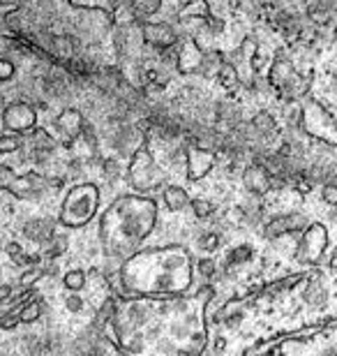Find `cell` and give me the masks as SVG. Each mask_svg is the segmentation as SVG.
Wrapping results in <instances>:
<instances>
[{"instance_id":"1","label":"cell","mask_w":337,"mask_h":356,"mask_svg":"<svg viewBox=\"0 0 337 356\" xmlns=\"http://www.w3.org/2000/svg\"><path fill=\"white\" fill-rule=\"evenodd\" d=\"M116 282L123 296L148 301L188 294L195 284V257L178 243L139 248L118 264Z\"/></svg>"},{"instance_id":"2","label":"cell","mask_w":337,"mask_h":356,"mask_svg":"<svg viewBox=\"0 0 337 356\" xmlns=\"http://www.w3.org/2000/svg\"><path fill=\"white\" fill-rule=\"evenodd\" d=\"M160 222V206L153 195H120L99 213L97 238L106 259L120 264L153 236Z\"/></svg>"},{"instance_id":"3","label":"cell","mask_w":337,"mask_h":356,"mask_svg":"<svg viewBox=\"0 0 337 356\" xmlns=\"http://www.w3.org/2000/svg\"><path fill=\"white\" fill-rule=\"evenodd\" d=\"M102 192L95 183L79 181L65 192L58 211V225L65 229H83L97 218Z\"/></svg>"},{"instance_id":"4","label":"cell","mask_w":337,"mask_h":356,"mask_svg":"<svg viewBox=\"0 0 337 356\" xmlns=\"http://www.w3.org/2000/svg\"><path fill=\"white\" fill-rule=\"evenodd\" d=\"M127 181L139 195H153L155 190H160L164 185V172L157 165L148 148V141L141 144L130 155V165H127Z\"/></svg>"},{"instance_id":"5","label":"cell","mask_w":337,"mask_h":356,"mask_svg":"<svg viewBox=\"0 0 337 356\" xmlns=\"http://www.w3.org/2000/svg\"><path fill=\"white\" fill-rule=\"evenodd\" d=\"M298 125L303 127V132L307 137L319 139L321 144H331L335 146V116L333 111H328L319 99H307V102L300 106V118Z\"/></svg>"},{"instance_id":"6","label":"cell","mask_w":337,"mask_h":356,"mask_svg":"<svg viewBox=\"0 0 337 356\" xmlns=\"http://www.w3.org/2000/svg\"><path fill=\"white\" fill-rule=\"evenodd\" d=\"M331 248V232L324 222H307V227L300 232V238L296 243L293 259L303 266H317L326 257Z\"/></svg>"},{"instance_id":"7","label":"cell","mask_w":337,"mask_h":356,"mask_svg":"<svg viewBox=\"0 0 337 356\" xmlns=\"http://www.w3.org/2000/svg\"><path fill=\"white\" fill-rule=\"evenodd\" d=\"M56 183L58 181H51V178L40 172H24V174L14 176V181L7 185V192H12V195L19 199H26V202H38V199H42V195Z\"/></svg>"},{"instance_id":"8","label":"cell","mask_w":337,"mask_h":356,"mask_svg":"<svg viewBox=\"0 0 337 356\" xmlns=\"http://www.w3.org/2000/svg\"><path fill=\"white\" fill-rule=\"evenodd\" d=\"M215 162H217V153L213 148L199 146L195 141L185 146V176H188V181H202L204 176L213 172Z\"/></svg>"},{"instance_id":"9","label":"cell","mask_w":337,"mask_h":356,"mask_svg":"<svg viewBox=\"0 0 337 356\" xmlns=\"http://www.w3.org/2000/svg\"><path fill=\"white\" fill-rule=\"evenodd\" d=\"M0 123H3L5 130L26 134L38 125V111H35L33 104L24 102V99H17V102H10L0 111Z\"/></svg>"},{"instance_id":"10","label":"cell","mask_w":337,"mask_h":356,"mask_svg":"<svg viewBox=\"0 0 337 356\" xmlns=\"http://www.w3.org/2000/svg\"><path fill=\"white\" fill-rule=\"evenodd\" d=\"M113 47H116V54L123 60L139 58V54L143 49L139 21H127V24H120L113 28Z\"/></svg>"},{"instance_id":"11","label":"cell","mask_w":337,"mask_h":356,"mask_svg":"<svg viewBox=\"0 0 337 356\" xmlns=\"http://www.w3.org/2000/svg\"><path fill=\"white\" fill-rule=\"evenodd\" d=\"M139 28H141L143 44L153 47L155 51H169V49H174L178 44V40H181V33L171 24H167V21L153 24V21L148 19V21H141Z\"/></svg>"},{"instance_id":"12","label":"cell","mask_w":337,"mask_h":356,"mask_svg":"<svg viewBox=\"0 0 337 356\" xmlns=\"http://www.w3.org/2000/svg\"><path fill=\"white\" fill-rule=\"evenodd\" d=\"M176 70L181 74H202L204 70V58H206V51L204 47L199 44L195 38H185V40H178L176 44Z\"/></svg>"},{"instance_id":"13","label":"cell","mask_w":337,"mask_h":356,"mask_svg":"<svg viewBox=\"0 0 337 356\" xmlns=\"http://www.w3.org/2000/svg\"><path fill=\"white\" fill-rule=\"evenodd\" d=\"M307 222H310V220L298 211L284 213V216L272 218L263 225V236L268 241H275L279 236H286V234H300L307 227Z\"/></svg>"},{"instance_id":"14","label":"cell","mask_w":337,"mask_h":356,"mask_svg":"<svg viewBox=\"0 0 337 356\" xmlns=\"http://www.w3.org/2000/svg\"><path fill=\"white\" fill-rule=\"evenodd\" d=\"M141 144H146V134H143L141 127H136V125L118 127L116 137H113V148H116V153L123 155V158H130Z\"/></svg>"},{"instance_id":"15","label":"cell","mask_w":337,"mask_h":356,"mask_svg":"<svg viewBox=\"0 0 337 356\" xmlns=\"http://www.w3.org/2000/svg\"><path fill=\"white\" fill-rule=\"evenodd\" d=\"M56 232H58V220L51 218H35L24 225V236L38 245H44Z\"/></svg>"},{"instance_id":"16","label":"cell","mask_w":337,"mask_h":356,"mask_svg":"<svg viewBox=\"0 0 337 356\" xmlns=\"http://www.w3.org/2000/svg\"><path fill=\"white\" fill-rule=\"evenodd\" d=\"M85 125L83 120V113L79 109H72V106H67V109L60 111V116L56 118V127H58V132L63 134V139H65V144H69L72 139H76L79 134H81Z\"/></svg>"},{"instance_id":"17","label":"cell","mask_w":337,"mask_h":356,"mask_svg":"<svg viewBox=\"0 0 337 356\" xmlns=\"http://www.w3.org/2000/svg\"><path fill=\"white\" fill-rule=\"evenodd\" d=\"M243 183H245V188L252 192V195H266L272 188V176L268 174V169L263 167L261 162H254V165L247 167L245 174H243Z\"/></svg>"},{"instance_id":"18","label":"cell","mask_w":337,"mask_h":356,"mask_svg":"<svg viewBox=\"0 0 337 356\" xmlns=\"http://www.w3.org/2000/svg\"><path fill=\"white\" fill-rule=\"evenodd\" d=\"M252 257H254V250H252V245H249V243L233 245L231 250L224 254V273L227 275L238 273L240 268H245L249 261H252Z\"/></svg>"},{"instance_id":"19","label":"cell","mask_w":337,"mask_h":356,"mask_svg":"<svg viewBox=\"0 0 337 356\" xmlns=\"http://www.w3.org/2000/svg\"><path fill=\"white\" fill-rule=\"evenodd\" d=\"M293 74H296V67H293L289 56L277 54L275 60H272L270 70H268V83H270V86H275V88H282Z\"/></svg>"},{"instance_id":"20","label":"cell","mask_w":337,"mask_h":356,"mask_svg":"<svg viewBox=\"0 0 337 356\" xmlns=\"http://www.w3.org/2000/svg\"><path fill=\"white\" fill-rule=\"evenodd\" d=\"M162 202L171 213H181L190 206V195L188 190L181 185H162Z\"/></svg>"},{"instance_id":"21","label":"cell","mask_w":337,"mask_h":356,"mask_svg":"<svg viewBox=\"0 0 337 356\" xmlns=\"http://www.w3.org/2000/svg\"><path fill=\"white\" fill-rule=\"evenodd\" d=\"M123 5L130 12V17L141 24V21L153 19V14L160 12L162 0H123Z\"/></svg>"},{"instance_id":"22","label":"cell","mask_w":337,"mask_h":356,"mask_svg":"<svg viewBox=\"0 0 337 356\" xmlns=\"http://www.w3.org/2000/svg\"><path fill=\"white\" fill-rule=\"evenodd\" d=\"M303 301L307 305H312V308H324L326 301H328L326 282L319 280V277H312V280H307L305 289H303Z\"/></svg>"},{"instance_id":"23","label":"cell","mask_w":337,"mask_h":356,"mask_svg":"<svg viewBox=\"0 0 337 356\" xmlns=\"http://www.w3.org/2000/svg\"><path fill=\"white\" fill-rule=\"evenodd\" d=\"M67 5L74 7V10H97L109 14V17H116L120 7L118 0H67Z\"/></svg>"},{"instance_id":"24","label":"cell","mask_w":337,"mask_h":356,"mask_svg":"<svg viewBox=\"0 0 337 356\" xmlns=\"http://www.w3.org/2000/svg\"><path fill=\"white\" fill-rule=\"evenodd\" d=\"M42 301H40V296H35L31 294V298L21 305L19 312H17V317H19V324H33V322H38V319L42 317Z\"/></svg>"},{"instance_id":"25","label":"cell","mask_w":337,"mask_h":356,"mask_svg":"<svg viewBox=\"0 0 337 356\" xmlns=\"http://www.w3.org/2000/svg\"><path fill=\"white\" fill-rule=\"evenodd\" d=\"M63 287L67 291H83L88 287V273L81 268H69L65 275H63Z\"/></svg>"},{"instance_id":"26","label":"cell","mask_w":337,"mask_h":356,"mask_svg":"<svg viewBox=\"0 0 337 356\" xmlns=\"http://www.w3.org/2000/svg\"><path fill=\"white\" fill-rule=\"evenodd\" d=\"M217 79H220V83L224 88H236L240 83V74H238V67L233 65V63H222V65L217 67Z\"/></svg>"},{"instance_id":"27","label":"cell","mask_w":337,"mask_h":356,"mask_svg":"<svg viewBox=\"0 0 337 356\" xmlns=\"http://www.w3.org/2000/svg\"><path fill=\"white\" fill-rule=\"evenodd\" d=\"M252 127H254V132H256V134H261V137H272V134L277 132L275 118H272L268 111L256 113L254 120H252Z\"/></svg>"},{"instance_id":"28","label":"cell","mask_w":337,"mask_h":356,"mask_svg":"<svg viewBox=\"0 0 337 356\" xmlns=\"http://www.w3.org/2000/svg\"><path fill=\"white\" fill-rule=\"evenodd\" d=\"M21 148H24V137H21L19 132L5 130L0 134V153L12 155V153H19Z\"/></svg>"},{"instance_id":"29","label":"cell","mask_w":337,"mask_h":356,"mask_svg":"<svg viewBox=\"0 0 337 356\" xmlns=\"http://www.w3.org/2000/svg\"><path fill=\"white\" fill-rule=\"evenodd\" d=\"M208 3L206 0H188V5L183 7L181 14H178V19L181 21H188V19H202V17H208Z\"/></svg>"},{"instance_id":"30","label":"cell","mask_w":337,"mask_h":356,"mask_svg":"<svg viewBox=\"0 0 337 356\" xmlns=\"http://www.w3.org/2000/svg\"><path fill=\"white\" fill-rule=\"evenodd\" d=\"M220 234L217 232H202V234H199V236H197V241H195V245L199 248V252H204V254H213L215 250H217V248H220Z\"/></svg>"},{"instance_id":"31","label":"cell","mask_w":337,"mask_h":356,"mask_svg":"<svg viewBox=\"0 0 337 356\" xmlns=\"http://www.w3.org/2000/svg\"><path fill=\"white\" fill-rule=\"evenodd\" d=\"M190 209L197 220H208L215 213V206L208 199H190Z\"/></svg>"},{"instance_id":"32","label":"cell","mask_w":337,"mask_h":356,"mask_svg":"<svg viewBox=\"0 0 337 356\" xmlns=\"http://www.w3.org/2000/svg\"><path fill=\"white\" fill-rule=\"evenodd\" d=\"M197 273L202 275L204 280H211V277H213L215 273H217V264H215V261H213L211 257H208V254H204L202 259L195 261V275H197Z\"/></svg>"},{"instance_id":"33","label":"cell","mask_w":337,"mask_h":356,"mask_svg":"<svg viewBox=\"0 0 337 356\" xmlns=\"http://www.w3.org/2000/svg\"><path fill=\"white\" fill-rule=\"evenodd\" d=\"M102 174H104V178H106L109 183H116L118 178L123 176V167L118 165V160H116V158H109V160H104Z\"/></svg>"},{"instance_id":"34","label":"cell","mask_w":337,"mask_h":356,"mask_svg":"<svg viewBox=\"0 0 337 356\" xmlns=\"http://www.w3.org/2000/svg\"><path fill=\"white\" fill-rule=\"evenodd\" d=\"M321 199H324V204L326 206H337V185L335 181H326V183H321Z\"/></svg>"},{"instance_id":"35","label":"cell","mask_w":337,"mask_h":356,"mask_svg":"<svg viewBox=\"0 0 337 356\" xmlns=\"http://www.w3.org/2000/svg\"><path fill=\"white\" fill-rule=\"evenodd\" d=\"M17 76V63L0 58V81H12Z\"/></svg>"},{"instance_id":"36","label":"cell","mask_w":337,"mask_h":356,"mask_svg":"<svg viewBox=\"0 0 337 356\" xmlns=\"http://www.w3.org/2000/svg\"><path fill=\"white\" fill-rule=\"evenodd\" d=\"M83 298H81V291H69V294L65 296V308L69 312H81L83 310Z\"/></svg>"},{"instance_id":"37","label":"cell","mask_w":337,"mask_h":356,"mask_svg":"<svg viewBox=\"0 0 337 356\" xmlns=\"http://www.w3.org/2000/svg\"><path fill=\"white\" fill-rule=\"evenodd\" d=\"M17 7H21V0H0V10H5V12L17 10Z\"/></svg>"}]
</instances>
